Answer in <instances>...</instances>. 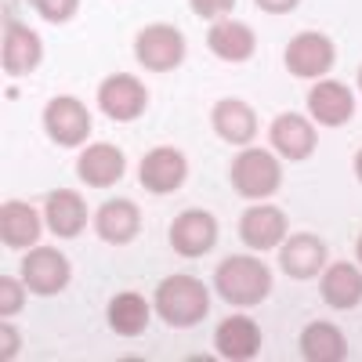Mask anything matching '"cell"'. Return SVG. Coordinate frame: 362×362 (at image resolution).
<instances>
[{
    "label": "cell",
    "mask_w": 362,
    "mask_h": 362,
    "mask_svg": "<svg viewBox=\"0 0 362 362\" xmlns=\"http://www.w3.org/2000/svg\"><path fill=\"white\" fill-rule=\"evenodd\" d=\"M124 170H127L124 153H119L116 145H105V141L102 145H87L80 153V160H76V174H80L83 185H90V189L116 185V181L124 177Z\"/></svg>",
    "instance_id": "obj_15"
},
{
    "label": "cell",
    "mask_w": 362,
    "mask_h": 362,
    "mask_svg": "<svg viewBox=\"0 0 362 362\" xmlns=\"http://www.w3.org/2000/svg\"><path fill=\"white\" fill-rule=\"evenodd\" d=\"M283 185V167L268 148H243L232 160V189L243 199H268Z\"/></svg>",
    "instance_id": "obj_3"
},
{
    "label": "cell",
    "mask_w": 362,
    "mask_h": 362,
    "mask_svg": "<svg viewBox=\"0 0 362 362\" xmlns=\"http://www.w3.org/2000/svg\"><path fill=\"white\" fill-rule=\"evenodd\" d=\"M98 105L109 119H116V124H131V119H138L148 105V90L138 76L131 73H112L109 80H102L98 87Z\"/></svg>",
    "instance_id": "obj_7"
},
{
    "label": "cell",
    "mask_w": 362,
    "mask_h": 362,
    "mask_svg": "<svg viewBox=\"0 0 362 362\" xmlns=\"http://www.w3.org/2000/svg\"><path fill=\"white\" fill-rule=\"evenodd\" d=\"M95 232L98 239L112 247H124L141 232V210L131 203V199H112V203H102L98 214H95Z\"/></svg>",
    "instance_id": "obj_17"
},
{
    "label": "cell",
    "mask_w": 362,
    "mask_h": 362,
    "mask_svg": "<svg viewBox=\"0 0 362 362\" xmlns=\"http://www.w3.org/2000/svg\"><path fill=\"white\" fill-rule=\"evenodd\" d=\"M283 62L293 76L300 80H315V76H326L329 69H334L337 62V47L329 37L322 33H297L286 51H283Z\"/></svg>",
    "instance_id": "obj_5"
},
{
    "label": "cell",
    "mask_w": 362,
    "mask_h": 362,
    "mask_svg": "<svg viewBox=\"0 0 362 362\" xmlns=\"http://www.w3.org/2000/svg\"><path fill=\"white\" fill-rule=\"evenodd\" d=\"M210 124H214L218 138H225L228 145H250L257 134V116L247 102L239 98H221L210 112Z\"/></svg>",
    "instance_id": "obj_19"
},
{
    "label": "cell",
    "mask_w": 362,
    "mask_h": 362,
    "mask_svg": "<svg viewBox=\"0 0 362 362\" xmlns=\"http://www.w3.org/2000/svg\"><path fill=\"white\" fill-rule=\"evenodd\" d=\"M134 54L145 69L170 73V69L181 66V58H185V37H181L177 25H167V22L145 25L134 40Z\"/></svg>",
    "instance_id": "obj_4"
},
{
    "label": "cell",
    "mask_w": 362,
    "mask_h": 362,
    "mask_svg": "<svg viewBox=\"0 0 362 362\" xmlns=\"http://www.w3.org/2000/svg\"><path fill=\"white\" fill-rule=\"evenodd\" d=\"M355 174H358V181H362V148L355 153Z\"/></svg>",
    "instance_id": "obj_31"
},
{
    "label": "cell",
    "mask_w": 362,
    "mask_h": 362,
    "mask_svg": "<svg viewBox=\"0 0 362 362\" xmlns=\"http://www.w3.org/2000/svg\"><path fill=\"white\" fill-rule=\"evenodd\" d=\"M254 4H257L261 11H268V15H290L300 0H254Z\"/></svg>",
    "instance_id": "obj_29"
},
{
    "label": "cell",
    "mask_w": 362,
    "mask_h": 362,
    "mask_svg": "<svg viewBox=\"0 0 362 362\" xmlns=\"http://www.w3.org/2000/svg\"><path fill=\"white\" fill-rule=\"evenodd\" d=\"M44 131L51 134V141L58 145H83L90 138V112L80 98L58 95L44 105Z\"/></svg>",
    "instance_id": "obj_8"
},
{
    "label": "cell",
    "mask_w": 362,
    "mask_h": 362,
    "mask_svg": "<svg viewBox=\"0 0 362 362\" xmlns=\"http://www.w3.org/2000/svg\"><path fill=\"white\" fill-rule=\"evenodd\" d=\"M319 293H322L326 305L337 308V312H348V308L362 305V272L348 261H337L334 268H322Z\"/></svg>",
    "instance_id": "obj_20"
},
{
    "label": "cell",
    "mask_w": 362,
    "mask_h": 362,
    "mask_svg": "<svg viewBox=\"0 0 362 362\" xmlns=\"http://www.w3.org/2000/svg\"><path fill=\"white\" fill-rule=\"evenodd\" d=\"M214 286H218V297L228 300L235 308H254L268 297L272 290V272L264 261L257 257H247V254H232L218 264L214 272Z\"/></svg>",
    "instance_id": "obj_1"
},
{
    "label": "cell",
    "mask_w": 362,
    "mask_h": 362,
    "mask_svg": "<svg viewBox=\"0 0 362 362\" xmlns=\"http://www.w3.org/2000/svg\"><path fill=\"white\" fill-rule=\"evenodd\" d=\"M0 239L11 250H25L40 239V214L22 199H8L0 206Z\"/></svg>",
    "instance_id": "obj_21"
},
{
    "label": "cell",
    "mask_w": 362,
    "mask_h": 362,
    "mask_svg": "<svg viewBox=\"0 0 362 362\" xmlns=\"http://www.w3.org/2000/svg\"><path fill=\"white\" fill-rule=\"evenodd\" d=\"M112 334L119 337H141L145 326H148V300L141 293H116L109 300V312H105Z\"/></svg>",
    "instance_id": "obj_25"
},
{
    "label": "cell",
    "mask_w": 362,
    "mask_h": 362,
    "mask_svg": "<svg viewBox=\"0 0 362 362\" xmlns=\"http://www.w3.org/2000/svg\"><path fill=\"white\" fill-rule=\"evenodd\" d=\"M25 283H15L11 276H4L0 279V315L4 319H11L15 312H22V305H25Z\"/></svg>",
    "instance_id": "obj_26"
},
{
    "label": "cell",
    "mask_w": 362,
    "mask_h": 362,
    "mask_svg": "<svg viewBox=\"0 0 362 362\" xmlns=\"http://www.w3.org/2000/svg\"><path fill=\"white\" fill-rule=\"evenodd\" d=\"M156 312L174 329L199 326L210 312V293L192 276H167L156 290Z\"/></svg>",
    "instance_id": "obj_2"
},
{
    "label": "cell",
    "mask_w": 362,
    "mask_h": 362,
    "mask_svg": "<svg viewBox=\"0 0 362 362\" xmlns=\"http://www.w3.org/2000/svg\"><path fill=\"white\" fill-rule=\"evenodd\" d=\"M0 355H4V358L18 355V334H11V326H8V322H4V348H0Z\"/></svg>",
    "instance_id": "obj_30"
},
{
    "label": "cell",
    "mask_w": 362,
    "mask_h": 362,
    "mask_svg": "<svg viewBox=\"0 0 362 362\" xmlns=\"http://www.w3.org/2000/svg\"><path fill=\"white\" fill-rule=\"evenodd\" d=\"M300 355L308 362H341L348 355V341L334 322H308L300 334Z\"/></svg>",
    "instance_id": "obj_24"
},
{
    "label": "cell",
    "mask_w": 362,
    "mask_h": 362,
    "mask_svg": "<svg viewBox=\"0 0 362 362\" xmlns=\"http://www.w3.org/2000/svg\"><path fill=\"white\" fill-rule=\"evenodd\" d=\"M206 47L225 62H247L257 47V37L247 22H214V29L206 33Z\"/></svg>",
    "instance_id": "obj_23"
},
{
    "label": "cell",
    "mask_w": 362,
    "mask_h": 362,
    "mask_svg": "<svg viewBox=\"0 0 362 362\" xmlns=\"http://www.w3.org/2000/svg\"><path fill=\"white\" fill-rule=\"evenodd\" d=\"M214 344H218V355L225 358H254L261 351V329L247 315H228L218 326Z\"/></svg>",
    "instance_id": "obj_22"
},
{
    "label": "cell",
    "mask_w": 362,
    "mask_h": 362,
    "mask_svg": "<svg viewBox=\"0 0 362 362\" xmlns=\"http://www.w3.org/2000/svg\"><path fill=\"white\" fill-rule=\"evenodd\" d=\"M358 87H362V66H358Z\"/></svg>",
    "instance_id": "obj_33"
},
{
    "label": "cell",
    "mask_w": 362,
    "mask_h": 362,
    "mask_svg": "<svg viewBox=\"0 0 362 362\" xmlns=\"http://www.w3.org/2000/svg\"><path fill=\"white\" fill-rule=\"evenodd\" d=\"M355 257L362 261V235H358V243H355Z\"/></svg>",
    "instance_id": "obj_32"
},
{
    "label": "cell",
    "mask_w": 362,
    "mask_h": 362,
    "mask_svg": "<svg viewBox=\"0 0 362 362\" xmlns=\"http://www.w3.org/2000/svg\"><path fill=\"white\" fill-rule=\"evenodd\" d=\"M33 8H37V15L44 18V22H69L73 15H76V8H80V0H33Z\"/></svg>",
    "instance_id": "obj_27"
},
{
    "label": "cell",
    "mask_w": 362,
    "mask_h": 362,
    "mask_svg": "<svg viewBox=\"0 0 362 362\" xmlns=\"http://www.w3.org/2000/svg\"><path fill=\"white\" fill-rule=\"evenodd\" d=\"M69 276H73V268H69L66 254L54 250V247H37V250H29L25 261H22V283L33 293H40V297L62 293L69 286Z\"/></svg>",
    "instance_id": "obj_6"
},
{
    "label": "cell",
    "mask_w": 362,
    "mask_h": 362,
    "mask_svg": "<svg viewBox=\"0 0 362 362\" xmlns=\"http://www.w3.org/2000/svg\"><path fill=\"white\" fill-rule=\"evenodd\" d=\"M0 58H4V73L8 76H29L40 66L44 44H40V37L29 25L8 22L4 25V51H0Z\"/></svg>",
    "instance_id": "obj_14"
},
{
    "label": "cell",
    "mask_w": 362,
    "mask_h": 362,
    "mask_svg": "<svg viewBox=\"0 0 362 362\" xmlns=\"http://www.w3.org/2000/svg\"><path fill=\"white\" fill-rule=\"evenodd\" d=\"M329 254L326 243L312 232H297L290 239H283V250H279V268L286 272L290 279H315L319 272L326 268Z\"/></svg>",
    "instance_id": "obj_11"
},
{
    "label": "cell",
    "mask_w": 362,
    "mask_h": 362,
    "mask_svg": "<svg viewBox=\"0 0 362 362\" xmlns=\"http://www.w3.org/2000/svg\"><path fill=\"white\" fill-rule=\"evenodd\" d=\"M189 177V160L177 153V148H153L145 153L141 163H138V181L145 192H156V196H167V192H177Z\"/></svg>",
    "instance_id": "obj_9"
},
{
    "label": "cell",
    "mask_w": 362,
    "mask_h": 362,
    "mask_svg": "<svg viewBox=\"0 0 362 362\" xmlns=\"http://www.w3.org/2000/svg\"><path fill=\"white\" fill-rule=\"evenodd\" d=\"M268 138H272V145H276V153H279L283 160H308V156L315 153V145H319L315 127H312L300 112H283V116H276V119H272Z\"/></svg>",
    "instance_id": "obj_13"
},
{
    "label": "cell",
    "mask_w": 362,
    "mask_h": 362,
    "mask_svg": "<svg viewBox=\"0 0 362 362\" xmlns=\"http://www.w3.org/2000/svg\"><path fill=\"white\" fill-rule=\"evenodd\" d=\"M44 221L54 235L62 239H76L87 225V203L83 196H76L73 189H54L44 203Z\"/></svg>",
    "instance_id": "obj_18"
},
{
    "label": "cell",
    "mask_w": 362,
    "mask_h": 362,
    "mask_svg": "<svg viewBox=\"0 0 362 362\" xmlns=\"http://www.w3.org/2000/svg\"><path fill=\"white\" fill-rule=\"evenodd\" d=\"M218 243V221L206 210H181L170 225V247L181 257H203Z\"/></svg>",
    "instance_id": "obj_10"
},
{
    "label": "cell",
    "mask_w": 362,
    "mask_h": 362,
    "mask_svg": "<svg viewBox=\"0 0 362 362\" xmlns=\"http://www.w3.org/2000/svg\"><path fill=\"white\" fill-rule=\"evenodd\" d=\"M189 8L199 15V18H210V22H218L225 15H232L235 8V0H189Z\"/></svg>",
    "instance_id": "obj_28"
},
{
    "label": "cell",
    "mask_w": 362,
    "mask_h": 362,
    "mask_svg": "<svg viewBox=\"0 0 362 362\" xmlns=\"http://www.w3.org/2000/svg\"><path fill=\"white\" fill-rule=\"evenodd\" d=\"M308 112L326 127H344L355 116V95L351 87L337 83V80H319L308 95Z\"/></svg>",
    "instance_id": "obj_16"
},
{
    "label": "cell",
    "mask_w": 362,
    "mask_h": 362,
    "mask_svg": "<svg viewBox=\"0 0 362 362\" xmlns=\"http://www.w3.org/2000/svg\"><path fill=\"white\" fill-rule=\"evenodd\" d=\"M239 239L250 250H272L286 239V214L272 203H257L239 218Z\"/></svg>",
    "instance_id": "obj_12"
}]
</instances>
